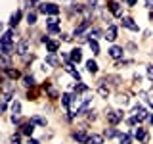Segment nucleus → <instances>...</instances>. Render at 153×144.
<instances>
[{
    "mask_svg": "<svg viewBox=\"0 0 153 144\" xmlns=\"http://www.w3.org/2000/svg\"><path fill=\"white\" fill-rule=\"evenodd\" d=\"M124 2H126L128 6H136V4H138V0H124Z\"/></svg>",
    "mask_w": 153,
    "mask_h": 144,
    "instance_id": "45",
    "label": "nucleus"
},
{
    "mask_svg": "<svg viewBox=\"0 0 153 144\" xmlns=\"http://www.w3.org/2000/svg\"><path fill=\"white\" fill-rule=\"evenodd\" d=\"M71 102H73V94H67V92H65V94H61V104H63L67 110L71 108Z\"/></svg>",
    "mask_w": 153,
    "mask_h": 144,
    "instance_id": "24",
    "label": "nucleus"
},
{
    "mask_svg": "<svg viewBox=\"0 0 153 144\" xmlns=\"http://www.w3.org/2000/svg\"><path fill=\"white\" fill-rule=\"evenodd\" d=\"M88 44H90V50H92V54H100V44H98V40H88Z\"/></svg>",
    "mask_w": 153,
    "mask_h": 144,
    "instance_id": "29",
    "label": "nucleus"
},
{
    "mask_svg": "<svg viewBox=\"0 0 153 144\" xmlns=\"http://www.w3.org/2000/svg\"><path fill=\"white\" fill-rule=\"evenodd\" d=\"M21 10H17V12H13L12 14V17H10V27H17V23L21 21Z\"/></svg>",
    "mask_w": 153,
    "mask_h": 144,
    "instance_id": "16",
    "label": "nucleus"
},
{
    "mask_svg": "<svg viewBox=\"0 0 153 144\" xmlns=\"http://www.w3.org/2000/svg\"><path fill=\"white\" fill-rule=\"evenodd\" d=\"M147 79L153 81V65H147Z\"/></svg>",
    "mask_w": 153,
    "mask_h": 144,
    "instance_id": "39",
    "label": "nucleus"
},
{
    "mask_svg": "<svg viewBox=\"0 0 153 144\" xmlns=\"http://www.w3.org/2000/svg\"><path fill=\"white\" fill-rule=\"evenodd\" d=\"M121 25H123V27H126V29H130V31H134V33L140 31V27L134 23V19H132V17H121Z\"/></svg>",
    "mask_w": 153,
    "mask_h": 144,
    "instance_id": "8",
    "label": "nucleus"
},
{
    "mask_svg": "<svg viewBox=\"0 0 153 144\" xmlns=\"http://www.w3.org/2000/svg\"><path fill=\"white\" fill-rule=\"evenodd\" d=\"M86 71L92 73V75H96V73H98V64H96L94 60H88V62H86Z\"/></svg>",
    "mask_w": 153,
    "mask_h": 144,
    "instance_id": "21",
    "label": "nucleus"
},
{
    "mask_svg": "<svg viewBox=\"0 0 153 144\" xmlns=\"http://www.w3.org/2000/svg\"><path fill=\"white\" fill-rule=\"evenodd\" d=\"M105 38H107L109 42H113L115 38H117V25H109V27H107V33H105Z\"/></svg>",
    "mask_w": 153,
    "mask_h": 144,
    "instance_id": "15",
    "label": "nucleus"
},
{
    "mask_svg": "<svg viewBox=\"0 0 153 144\" xmlns=\"http://www.w3.org/2000/svg\"><path fill=\"white\" fill-rule=\"evenodd\" d=\"M149 94H151V96H153V86H151V90H149Z\"/></svg>",
    "mask_w": 153,
    "mask_h": 144,
    "instance_id": "50",
    "label": "nucleus"
},
{
    "mask_svg": "<svg viewBox=\"0 0 153 144\" xmlns=\"http://www.w3.org/2000/svg\"><path fill=\"white\" fill-rule=\"evenodd\" d=\"M31 121L35 123V125H38V127H46V125H48V121H46L44 117H40V115H33Z\"/></svg>",
    "mask_w": 153,
    "mask_h": 144,
    "instance_id": "25",
    "label": "nucleus"
},
{
    "mask_svg": "<svg viewBox=\"0 0 153 144\" xmlns=\"http://www.w3.org/2000/svg\"><path fill=\"white\" fill-rule=\"evenodd\" d=\"M12 113H13V115H21V104H19L17 100L12 104Z\"/></svg>",
    "mask_w": 153,
    "mask_h": 144,
    "instance_id": "31",
    "label": "nucleus"
},
{
    "mask_svg": "<svg viewBox=\"0 0 153 144\" xmlns=\"http://www.w3.org/2000/svg\"><path fill=\"white\" fill-rule=\"evenodd\" d=\"M149 19H151V21H153V12H151V16H149Z\"/></svg>",
    "mask_w": 153,
    "mask_h": 144,
    "instance_id": "51",
    "label": "nucleus"
},
{
    "mask_svg": "<svg viewBox=\"0 0 153 144\" xmlns=\"http://www.w3.org/2000/svg\"><path fill=\"white\" fill-rule=\"evenodd\" d=\"M69 58H71V62H73V64H79V62L82 60V50H80V48H73V50H71V54H69Z\"/></svg>",
    "mask_w": 153,
    "mask_h": 144,
    "instance_id": "13",
    "label": "nucleus"
},
{
    "mask_svg": "<svg viewBox=\"0 0 153 144\" xmlns=\"http://www.w3.org/2000/svg\"><path fill=\"white\" fill-rule=\"evenodd\" d=\"M117 102L121 104V106H126L128 102H130V98H128V94H119L117 96Z\"/></svg>",
    "mask_w": 153,
    "mask_h": 144,
    "instance_id": "30",
    "label": "nucleus"
},
{
    "mask_svg": "<svg viewBox=\"0 0 153 144\" xmlns=\"http://www.w3.org/2000/svg\"><path fill=\"white\" fill-rule=\"evenodd\" d=\"M134 138H138V140L143 142V144L149 142V134H147V131H146L143 127H138L136 131H134Z\"/></svg>",
    "mask_w": 153,
    "mask_h": 144,
    "instance_id": "6",
    "label": "nucleus"
},
{
    "mask_svg": "<svg viewBox=\"0 0 153 144\" xmlns=\"http://www.w3.org/2000/svg\"><path fill=\"white\" fill-rule=\"evenodd\" d=\"M23 85H25L27 86V88H29V86H31V88H33V86H35L36 85V81H35V77H33V75H23Z\"/></svg>",
    "mask_w": 153,
    "mask_h": 144,
    "instance_id": "23",
    "label": "nucleus"
},
{
    "mask_svg": "<svg viewBox=\"0 0 153 144\" xmlns=\"http://www.w3.org/2000/svg\"><path fill=\"white\" fill-rule=\"evenodd\" d=\"M88 29H90V19H82V21H80V25H79V27H75L73 37H80V35H84Z\"/></svg>",
    "mask_w": 153,
    "mask_h": 144,
    "instance_id": "4",
    "label": "nucleus"
},
{
    "mask_svg": "<svg viewBox=\"0 0 153 144\" xmlns=\"http://www.w3.org/2000/svg\"><path fill=\"white\" fill-rule=\"evenodd\" d=\"M126 123L130 125V127H134V125L138 123V117H128V119H126Z\"/></svg>",
    "mask_w": 153,
    "mask_h": 144,
    "instance_id": "40",
    "label": "nucleus"
},
{
    "mask_svg": "<svg viewBox=\"0 0 153 144\" xmlns=\"http://www.w3.org/2000/svg\"><path fill=\"white\" fill-rule=\"evenodd\" d=\"M44 64H46V65H50V67H57V65H59V60L56 58V54H48Z\"/></svg>",
    "mask_w": 153,
    "mask_h": 144,
    "instance_id": "19",
    "label": "nucleus"
},
{
    "mask_svg": "<svg viewBox=\"0 0 153 144\" xmlns=\"http://www.w3.org/2000/svg\"><path fill=\"white\" fill-rule=\"evenodd\" d=\"M46 25H48V27H52V25H57V17H56V16L48 17V19H46Z\"/></svg>",
    "mask_w": 153,
    "mask_h": 144,
    "instance_id": "34",
    "label": "nucleus"
},
{
    "mask_svg": "<svg viewBox=\"0 0 153 144\" xmlns=\"http://www.w3.org/2000/svg\"><path fill=\"white\" fill-rule=\"evenodd\" d=\"M86 90H88V86H86L82 81H80V83H76V86H75V92L76 94H80V92H86Z\"/></svg>",
    "mask_w": 153,
    "mask_h": 144,
    "instance_id": "32",
    "label": "nucleus"
},
{
    "mask_svg": "<svg viewBox=\"0 0 153 144\" xmlns=\"http://www.w3.org/2000/svg\"><path fill=\"white\" fill-rule=\"evenodd\" d=\"M57 48H59V42H57V40H50V42L46 44V50L50 52V54H56Z\"/></svg>",
    "mask_w": 153,
    "mask_h": 144,
    "instance_id": "26",
    "label": "nucleus"
},
{
    "mask_svg": "<svg viewBox=\"0 0 153 144\" xmlns=\"http://www.w3.org/2000/svg\"><path fill=\"white\" fill-rule=\"evenodd\" d=\"M105 119H107L111 125H117V123H121L123 121V117H121V112H113V110H105Z\"/></svg>",
    "mask_w": 153,
    "mask_h": 144,
    "instance_id": "2",
    "label": "nucleus"
},
{
    "mask_svg": "<svg viewBox=\"0 0 153 144\" xmlns=\"http://www.w3.org/2000/svg\"><path fill=\"white\" fill-rule=\"evenodd\" d=\"M147 121H149V123H153V115H147Z\"/></svg>",
    "mask_w": 153,
    "mask_h": 144,
    "instance_id": "49",
    "label": "nucleus"
},
{
    "mask_svg": "<svg viewBox=\"0 0 153 144\" xmlns=\"http://www.w3.org/2000/svg\"><path fill=\"white\" fill-rule=\"evenodd\" d=\"M132 113H134V117H138V121H143V119H147V110L142 108V106H134Z\"/></svg>",
    "mask_w": 153,
    "mask_h": 144,
    "instance_id": "10",
    "label": "nucleus"
},
{
    "mask_svg": "<svg viewBox=\"0 0 153 144\" xmlns=\"http://www.w3.org/2000/svg\"><path fill=\"white\" fill-rule=\"evenodd\" d=\"M103 136H107V138H115V136H121V133H119L115 127H109V129H105V131H103Z\"/></svg>",
    "mask_w": 153,
    "mask_h": 144,
    "instance_id": "22",
    "label": "nucleus"
},
{
    "mask_svg": "<svg viewBox=\"0 0 153 144\" xmlns=\"http://www.w3.org/2000/svg\"><path fill=\"white\" fill-rule=\"evenodd\" d=\"M10 144H21V136H19V133L13 134V136L10 138Z\"/></svg>",
    "mask_w": 153,
    "mask_h": 144,
    "instance_id": "36",
    "label": "nucleus"
},
{
    "mask_svg": "<svg viewBox=\"0 0 153 144\" xmlns=\"http://www.w3.org/2000/svg\"><path fill=\"white\" fill-rule=\"evenodd\" d=\"M98 94L102 96V98H105V100H107V98H109V94H111V90H109V86H107V85L100 83V86H98Z\"/></svg>",
    "mask_w": 153,
    "mask_h": 144,
    "instance_id": "17",
    "label": "nucleus"
},
{
    "mask_svg": "<svg viewBox=\"0 0 153 144\" xmlns=\"http://www.w3.org/2000/svg\"><path fill=\"white\" fill-rule=\"evenodd\" d=\"M109 56H111L113 60L121 62L123 58H124V48H121V46H111V48H109Z\"/></svg>",
    "mask_w": 153,
    "mask_h": 144,
    "instance_id": "7",
    "label": "nucleus"
},
{
    "mask_svg": "<svg viewBox=\"0 0 153 144\" xmlns=\"http://www.w3.org/2000/svg\"><path fill=\"white\" fill-rule=\"evenodd\" d=\"M107 10L113 14L115 17H123V8H121V4H119V2H109L107 4Z\"/></svg>",
    "mask_w": 153,
    "mask_h": 144,
    "instance_id": "9",
    "label": "nucleus"
},
{
    "mask_svg": "<svg viewBox=\"0 0 153 144\" xmlns=\"http://www.w3.org/2000/svg\"><path fill=\"white\" fill-rule=\"evenodd\" d=\"M4 75L10 77V79H19V77H21V73H19L17 69H12V67H10L8 71H4Z\"/></svg>",
    "mask_w": 153,
    "mask_h": 144,
    "instance_id": "27",
    "label": "nucleus"
},
{
    "mask_svg": "<svg viewBox=\"0 0 153 144\" xmlns=\"http://www.w3.org/2000/svg\"><path fill=\"white\" fill-rule=\"evenodd\" d=\"M16 52L19 56H25L27 52H29V40H25V38H23V40H19L17 44H16Z\"/></svg>",
    "mask_w": 153,
    "mask_h": 144,
    "instance_id": "11",
    "label": "nucleus"
},
{
    "mask_svg": "<svg viewBox=\"0 0 153 144\" xmlns=\"http://www.w3.org/2000/svg\"><path fill=\"white\" fill-rule=\"evenodd\" d=\"M86 113H88V121H96V117H98V115H96L94 110H88Z\"/></svg>",
    "mask_w": 153,
    "mask_h": 144,
    "instance_id": "38",
    "label": "nucleus"
},
{
    "mask_svg": "<svg viewBox=\"0 0 153 144\" xmlns=\"http://www.w3.org/2000/svg\"><path fill=\"white\" fill-rule=\"evenodd\" d=\"M19 133H21V134H25V136H29V138H31V134L35 133V123H33V121H27V123L19 125Z\"/></svg>",
    "mask_w": 153,
    "mask_h": 144,
    "instance_id": "5",
    "label": "nucleus"
},
{
    "mask_svg": "<svg viewBox=\"0 0 153 144\" xmlns=\"http://www.w3.org/2000/svg\"><path fill=\"white\" fill-rule=\"evenodd\" d=\"M27 144H40V142H38V140H35V138H29V140H27Z\"/></svg>",
    "mask_w": 153,
    "mask_h": 144,
    "instance_id": "48",
    "label": "nucleus"
},
{
    "mask_svg": "<svg viewBox=\"0 0 153 144\" xmlns=\"http://www.w3.org/2000/svg\"><path fill=\"white\" fill-rule=\"evenodd\" d=\"M73 138H75L79 144H88L90 134L86 133V129H80V131H75V133H73Z\"/></svg>",
    "mask_w": 153,
    "mask_h": 144,
    "instance_id": "3",
    "label": "nucleus"
},
{
    "mask_svg": "<svg viewBox=\"0 0 153 144\" xmlns=\"http://www.w3.org/2000/svg\"><path fill=\"white\" fill-rule=\"evenodd\" d=\"M0 44H13V29H8L0 38Z\"/></svg>",
    "mask_w": 153,
    "mask_h": 144,
    "instance_id": "12",
    "label": "nucleus"
},
{
    "mask_svg": "<svg viewBox=\"0 0 153 144\" xmlns=\"http://www.w3.org/2000/svg\"><path fill=\"white\" fill-rule=\"evenodd\" d=\"M132 138H134V134H130V133H123L121 136H119V144H132Z\"/></svg>",
    "mask_w": 153,
    "mask_h": 144,
    "instance_id": "20",
    "label": "nucleus"
},
{
    "mask_svg": "<svg viewBox=\"0 0 153 144\" xmlns=\"http://www.w3.org/2000/svg\"><path fill=\"white\" fill-rule=\"evenodd\" d=\"M140 81H142V75H134V83H136V85H140Z\"/></svg>",
    "mask_w": 153,
    "mask_h": 144,
    "instance_id": "44",
    "label": "nucleus"
},
{
    "mask_svg": "<svg viewBox=\"0 0 153 144\" xmlns=\"http://www.w3.org/2000/svg\"><path fill=\"white\" fill-rule=\"evenodd\" d=\"M12 123H13V125H19V123H21V119H19V115H12Z\"/></svg>",
    "mask_w": 153,
    "mask_h": 144,
    "instance_id": "43",
    "label": "nucleus"
},
{
    "mask_svg": "<svg viewBox=\"0 0 153 144\" xmlns=\"http://www.w3.org/2000/svg\"><path fill=\"white\" fill-rule=\"evenodd\" d=\"M12 96H13V92H4V96H2V102H4V104L12 102Z\"/></svg>",
    "mask_w": 153,
    "mask_h": 144,
    "instance_id": "35",
    "label": "nucleus"
},
{
    "mask_svg": "<svg viewBox=\"0 0 153 144\" xmlns=\"http://www.w3.org/2000/svg\"><path fill=\"white\" fill-rule=\"evenodd\" d=\"M42 88H44V90H48V96H50L52 100L59 98V94H57V90H56V88H54V86H52L50 83H44V85H42Z\"/></svg>",
    "mask_w": 153,
    "mask_h": 144,
    "instance_id": "14",
    "label": "nucleus"
},
{
    "mask_svg": "<svg viewBox=\"0 0 153 144\" xmlns=\"http://www.w3.org/2000/svg\"><path fill=\"white\" fill-rule=\"evenodd\" d=\"M38 10H40L42 14H46V16H57L59 14V6H56V4H52V2H44V4H38Z\"/></svg>",
    "mask_w": 153,
    "mask_h": 144,
    "instance_id": "1",
    "label": "nucleus"
},
{
    "mask_svg": "<svg viewBox=\"0 0 153 144\" xmlns=\"http://www.w3.org/2000/svg\"><path fill=\"white\" fill-rule=\"evenodd\" d=\"M27 23L29 25H35L36 23V12H29L27 14Z\"/></svg>",
    "mask_w": 153,
    "mask_h": 144,
    "instance_id": "33",
    "label": "nucleus"
},
{
    "mask_svg": "<svg viewBox=\"0 0 153 144\" xmlns=\"http://www.w3.org/2000/svg\"><path fill=\"white\" fill-rule=\"evenodd\" d=\"M23 2H25L29 8H33V6H36V2H38V0H23Z\"/></svg>",
    "mask_w": 153,
    "mask_h": 144,
    "instance_id": "42",
    "label": "nucleus"
},
{
    "mask_svg": "<svg viewBox=\"0 0 153 144\" xmlns=\"http://www.w3.org/2000/svg\"><path fill=\"white\" fill-rule=\"evenodd\" d=\"M61 40H65V42H69V40H71V37H69V35H61Z\"/></svg>",
    "mask_w": 153,
    "mask_h": 144,
    "instance_id": "47",
    "label": "nucleus"
},
{
    "mask_svg": "<svg viewBox=\"0 0 153 144\" xmlns=\"http://www.w3.org/2000/svg\"><path fill=\"white\" fill-rule=\"evenodd\" d=\"M48 33H59V25H52V27H48Z\"/></svg>",
    "mask_w": 153,
    "mask_h": 144,
    "instance_id": "41",
    "label": "nucleus"
},
{
    "mask_svg": "<svg viewBox=\"0 0 153 144\" xmlns=\"http://www.w3.org/2000/svg\"><path fill=\"white\" fill-rule=\"evenodd\" d=\"M0 65H2V71H8L12 64H10V56H2V60H0Z\"/></svg>",
    "mask_w": 153,
    "mask_h": 144,
    "instance_id": "28",
    "label": "nucleus"
},
{
    "mask_svg": "<svg viewBox=\"0 0 153 144\" xmlns=\"http://www.w3.org/2000/svg\"><path fill=\"white\" fill-rule=\"evenodd\" d=\"M96 4H98V0H88V4H86V8H88L90 12H92V10H96V8H98Z\"/></svg>",
    "mask_w": 153,
    "mask_h": 144,
    "instance_id": "37",
    "label": "nucleus"
},
{
    "mask_svg": "<svg viewBox=\"0 0 153 144\" xmlns=\"http://www.w3.org/2000/svg\"><path fill=\"white\" fill-rule=\"evenodd\" d=\"M88 144H103V134H98V133H92L88 138Z\"/></svg>",
    "mask_w": 153,
    "mask_h": 144,
    "instance_id": "18",
    "label": "nucleus"
},
{
    "mask_svg": "<svg viewBox=\"0 0 153 144\" xmlns=\"http://www.w3.org/2000/svg\"><path fill=\"white\" fill-rule=\"evenodd\" d=\"M146 8H149V10H153V0H146Z\"/></svg>",
    "mask_w": 153,
    "mask_h": 144,
    "instance_id": "46",
    "label": "nucleus"
}]
</instances>
